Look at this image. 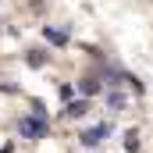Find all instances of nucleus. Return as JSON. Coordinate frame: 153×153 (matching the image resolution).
Returning <instances> with one entry per match:
<instances>
[{
	"label": "nucleus",
	"mask_w": 153,
	"mask_h": 153,
	"mask_svg": "<svg viewBox=\"0 0 153 153\" xmlns=\"http://www.w3.org/2000/svg\"><path fill=\"white\" fill-rule=\"evenodd\" d=\"M18 132H22L25 139H39V135L46 132V125H43V114H32V117H22V121H18Z\"/></svg>",
	"instance_id": "f257e3e1"
},
{
	"label": "nucleus",
	"mask_w": 153,
	"mask_h": 153,
	"mask_svg": "<svg viewBox=\"0 0 153 153\" xmlns=\"http://www.w3.org/2000/svg\"><path fill=\"white\" fill-rule=\"evenodd\" d=\"M111 132H114V128H111V125L103 121V125H96V128H89V132L82 135V143H85V146H100V143H103V139H107Z\"/></svg>",
	"instance_id": "f03ea898"
},
{
	"label": "nucleus",
	"mask_w": 153,
	"mask_h": 153,
	"mask_svg": "<svg viewBox=\"0 0 153 153\" xmlns=\"http://www.w3.org/2000/svg\"><path fill=\"white\" fill-rule=\"evenodd\" d=\"M64 114H68V117H85V114H89V96H78V100H68Z\"/></svg>",
	"instance_id": "7ed1b4c3"
},
{
	"label": "nucleus",
	"mask_w": 153,
	"mask_h": 153,
	"mask_svg": "<svg viewBox=\"0 0 153 153\" xmlns=\"http://www.w3.org/2000/svg\"><path fill=\"white\" fill-rule=\"evenodd\" d=\"M103 103H107V107H111V111H121V107H125V96H121V93H117V89H107V93H103Z\"/></svg>",
	"instance_id": "20e7f679"
},
{
	"label": "nucleus",
	"mask_w": 153,
	"mask_h": 153,
	"mask_svg": "<svg viewBox=\"0 0 153 153\" xmlns=\"http://www.w3.org/2000/svg\"><path fill=\"white\" fill-rule=\"evenodd\" d=\"M43 36H46V43H53V46H64L68 43V32L64 29H43Z\"/></svg>",
	"instance_id": "39448f33"
},
{
	"label": "nucleus",
	"mask_w": 153,
	"mask_h": 153,
	"mask_svg": "<svg viewBox=\"0 0 153 153\" xmlns=\"http://www.w3.org/2000/svg\"><path fill=\"white\" fill-rule=\"evenodd\" d=\"M78 93H82V96H89V100H93V96H96V93H100V82H96V78H82V82H78Z\"/></svg>",
	"instance_id": "423d86ee"
},
{
	"label": "nucleus",
	"mask_w": 153,
	"mask_h": 153,
	"mask_svg": "<svg viewBox=\"0 0 153 153\" xmlns=\"http://www.w3.org/2000/svg\"><path fill=\"white\" fill-rule=\"evenodd\" d=\"M125 150H139V132H125Z\"/></svg>",
	"instance_id": "0eeeda50"
},
{
	"label": "nucleus",
	"mask_w": 153,
	"mask_h": 153,
	"mask_svg": "<svg viewBox=\"0 0 153 153\" xmlns=\"http://www.w3.org/2000/svg\"><path fill=\"white\" fill-rule=\"evenodd\" d=\"M75 93H78L75 85H68V82H64V85H61V96H64V100H71V96H75Z\"/></svg>",
	"instance_id": "6e6552de"
},
{
	"label": "nucleus",
	"mask_w": 153,
	"mask_h": 153,
	"mask_svg": "<svg viewBox=\"0 0 153 153\" xmlns=\"http://www.w3.org/2000/svg\"><path fill=\"white\" fill-rule=\"evenodd\" d=\"M0 153H11V150H0Z\"/></svg>",
	"instance_id": "1a4fd4ad"
}]
</instances>
